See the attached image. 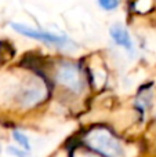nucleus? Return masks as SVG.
Returning <instances> with one entry per match:
<instances>
[{
    "mask_svg": "<svg viewBox=\"0 0 156 157\" xmlns=\"http://www.w3.org/2000/svg\"><path fill=\"white\" fill-rule=\"evenodd\" d=\"M11 28L15 30L17 33H21L24 36H28V37L36 39V40L44 41V43L53 44V46H58V47H66L69 44V40L66 37H61V36H55L51 35L49 32H44V30H39V29H33V28H29L26 25L22 24H11Z\"/></svg>",
    "mask_w": 156,
    "mask_h": 157,
    "instance_id": "obj_3",
    "label": "nucleus"
},
{
    "mask_svg": "<svg viewBox=\"0 0 156 157\" xmlns=\"http://www.w3.org/2000/svg\"><path fill=\"white\" fill-rule=\"evenodd\" d=\"M13 136H14V139L18 142V145H21V147H24L25 150L30 149V144H29V141H28V138H26L25 134H22L21 131H14Z\"/></svg>",
    "mask_w": 156,
    "mask_h": 157,
    "instance_id": "obj_7",
    "label": "nucleus"
},
{
    "mask_svg": "<svg viewBox=\"0 0 156 157\" xmlns=\"http://www.w3.org/2000/svg\"><path fill=\"white\" fill-rule=\"evenodd\" d=\"M98 4L101 6L104 10H115L119 6V0H98Z\"/></svg>",
    "mask_w": 156,
    "mask_h": 157,
    "instance_id": "obj_8",
    "label": "nucleus"
},
{
    "mask_svg": "<svg viewBox=\"0 0 156 157\" xmlns=\"http://www.w3.org/2000/svg\"><path fill=\"white\" fill-rule=\"evenodd\" d=\"M14 55V48L7 41H0V63L11 59Z\"/></svg>",
    "mask_w": 156,
    "mask_h": 157,
    "instance_id": "obj_6",
    "label": "nucleus"
},
{
    "mask_svg": "<svg viewBox=\"0 0 156 157\" xmlns=\"http://www.w3.org/2000/svg\"><path fill=\"white\" fill-rule=\"evenodd\" d=\"M57 81L64 86L65 88L71 90L73 92H80L83 90V78L79 68L75 63L64 62L58 66L57 75H55Z\"/></svg>",
    "mask_w": 156,
    "mask_h": 157,
    "instance_id": "obj_2",
    "label": "nucleus"
},
{
    "mask_svg": "<svg viewBox=\"0 0 156 157\" xmlns=\"http://www.w3.org/2000/svg\"><path fill=\"white\" fill-rule=\"evenodd\" d=\"M109 33H111V36H112V39L115 40L116 44L122 46L123 48L129 50V51L133 50L131 37H130L129 32H127V29L124 26H122V25H119V24L112 25L111 29H109Z\"/></svg>",
    "mask_w": 156,
    "mask_h": 157,
    "instance_id": "obj_5",
    "label": "nucleus"
},
{
    "mask_svg": "<svg viewBox=\"0 0 156 157\" xmlns=\"http://www.w3.org/2000/svg\"><path fill=\"white\" fill-rule=\"evenodd\" d=\"M86 144L90 149L96 150L105 157H122L123 150L119 141L107 128H93L86 135Z\"/></svg>",
    "mask_w": 156,
    "mask_h": 157,
    "instance_id": "obj_1",
    "label": "nucleus"
},
{
    "mask_svg": "<svg viewBox=\"0 0 156 157\" xmlns=\"http://www.w3.org/2000/svg\"><path fill=\"white\" fill-rule=\"evenodd\" d=\"M82 157H96V156H82Z\"/></svg>",
    "mask_w": 156,
    "mask_h": 157,
    "instance_id": "obj_9",
    "label": "nucleus"
},
{
    "mask_svg": "<svg viewBox=\"0 0 156 157\" xmlns=\"http://www.w3.org/2000/svg\"><path fill=\"white\" fill-rule=\"evenodd\" d=\"M47 97V88L46 84L40 80H32L24 87L19 97V102L25 108H32L40 103L44 98Z\"/></svg>",
    "mask_w": 156,
    "mask_h": 157,
    "instance_id": "obj_4",
    "label": "nucleus"
}]
</instances>
